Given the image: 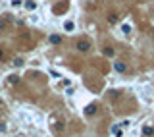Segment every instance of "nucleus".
Returning <instances> with one entry per match:
<instances>
[{
    "label": "nucleus",
    "instance_id": "obj_1",
    "mask_svg": "<svg viewBox=\"0 0 154 137\" xmlns=\"http://www.w3.org/2000/svg\"><path fill=\"white\" fill-rule=\"evenodd\" d=\"M89 48H91V43H89V41H79V43H77V50H79V52H87Z\"/></svg>",
    "mask_w": 154,
    "mask_h": 137
},
{
    "label": "nucleus",
    "instance_id": "obj_2",
    "mask_svg": "<svg viewBox=\"0 0 154 137\" xmlns=\"http://www.w3.org/2000/svg\"><path fill=\"white\" fill-rule=\"evenodd\" d=\"M50 43H52V45H60V43H62V39H60L58 35H50Z\"/></svg>",
    "mask_w": 154,
    "mask_h": 137
},
{
    "label": "nucleus",
    "instance_id": "obj_3",
    "mask_svg": "<svg viewBox=\"0 0 154 137\" xmlns=\"http://www.w3.org/2000/svg\"><path fill=\"white\" fill-rule=\"evenodd\" d=\"M85 112H87L89 116H91V114H95V112H96V106H95V104H89V106H87V110H85Z\"/></svg>",
    "mask_w": 154,
    "mask_h": 137
},
{
    "label": "nucleus",
    "instance_id": "obj_4",
    "mask_svg": "<svg viewBox=\"0 0 154 137\" xmlns=\"http://www.w3.org/2000/svg\"><path fill=\"white\" fill-rule=\"evenodd\" d=\"M114 68H116L117 71H125V64H121V62H116V64H114Z\"/></svg>",
    "mask_w": 154,
    "mask_h": 137
},
{
    "label": "nucleus",
    "instance_id": "obj_5",
    "mask_svg": "<svg viewBox=\"0 0 154 137\" xmlns=\"http://www.w3.org/2000/svg\"><path fill=\"white\" fill-rule=\"evenodd\" d=\"M64 29L71 31V29H73V23H71V21H66V23H64Z\"/></svg>",
    "mask_w": 154,
    "mask_h": 137
},
{
    "label": "nucleus",
    "instance_id": "obj_6",
    "mask_svg": "<svg viewBox=\"0 0 154 137\" xmlns=\"http://www.w3.org/2000/svg\"><path fill=\"white\" fill-rule=\"evenodd\" d=\"M25 6H27V10H35V2H31V0L25 2Z\"/></svg>",
    "mask_w": 154,
    "mask_h": 137
},
{
    "label": "nucleus",
    "instance_id": "obj_7",
    "mask_svg": "<svg viewBox=\"0 0 154 137\" xmlns=\"http://www.w3.org/2000/svg\"><path fill=\"white\" fill-rule=\"evenodd\" d=\"M21 64H23V60H21V58H15V60H14V66H15V68H19Z\"/></svg>",
    "mask_w": 154,
    "mask_h": 137
},
{
    "label": "nucleus",
    "instance_id": "obj_8",
    "mask_svg": "<svg viewBox=\"0 0 154 137\" xmlns=\"http://www.w3.org/2000/svg\"><path fill=\"white\" fill-rule=\"evenodd\" d=\"M121 31L127 35V33H131V27H129V25H123V27H121Z\"/></svg>",
    "mask_w": 154,
    "mask_h": 137
},
{
    "label": "nucleus",
    "instance_id": "obj_9",
    "mask_svg": "<svg viewBox=\"0 0 154 137\" xmlns=\"http://www.w3.org/2000/svg\"><path fill=\"white\" fill-rule=\"evenodd\" d=\"M108 21H110V23H116V21H117V18H116L114 14H112V15H108Z\"/></svg>",
    "mask_w": 154,
    "mask_h": 137
},
{
    "label": "nucleus",
    "instance_id": "obj_10",
    "mask_svg": "<svg viewBox=\"0 0 154 137\" xmlns=\"http://www.w3.org/2000/svg\"><path fill=\"white\" fill-rule=\"evenodd\" d=\"M18 81H19L18 75H10V83H18Z\"/></svg>",
    "mask_w": 154,
    "mask_h": 137
},
{
    "label": "nucleus",
    "instance_id": "obj_11",
    "mask_svg": "<svg viewBox=\"0 0 154 137\" xmlns=\"http://www.w3.org/2000/svg\"><path fill=\"white\" fill-rule=\"evenodd\" d=\"M143 133H144V135H150V133H152V127H144Z\"/></svg>",
    "mask_w": 154,
    "mask_h": 137
},
{
    "label": "nucleus",
    "instance_id": "obj_12",
    "mask_svg": "<svg viewBox=\"0 0 154 137\" xmlns=\"http://www.w3.org/2000/svg\"><path fill=\"white\" fill-rule=\"evenodd\" d=\"M104 54H106V56H112V54H114V50H112V48H106V50H104Z\"/></svg>",
    "mask_w": 154,
    "mask_h": 137
},
{
    "label": "nucleus",
    "instance_id": "obj_13",
    "mask_svg": "<svg viewBox=\"0 0 154 137\" xmlns=\"http://www.w3.org/2000/svg\"><path fill=\"white\" fill-rule=\"evenodd\" d=\"M4 25H6V23H4V21H0V29H2V27H4Z\"/></svg>",
    "mask_w": 154,
    "mask_h": 137
},
{
    "label": "nucleus",
    "instance_id": "obj_14",
    "mask_svg": "<svg viewBox=\"0 0 154 137\" xmlns=\"http://www.w3.org/2000/svg\"><path fill=\"white\" fill-rule=\"evenodd\" d=\"M0 58H2V50H0Z\"/></svg>",
    "mask_w": 154,
    "mask_h": 137
},
{
    "label": "nucleus",
    "instance_id": "obj_15",
    "mask_svg": "<svg viewBox=\"0 0 154 137\" xmlns=\"http://www.w3.org/2000/svg\"><path fill=\"white\" fill-rule=\"evenodd\" d=\"M0 106H2V100H0Z\"/></svg>",
    "mask_w": 154,
    "mask_h": 137
}]
</instances>
